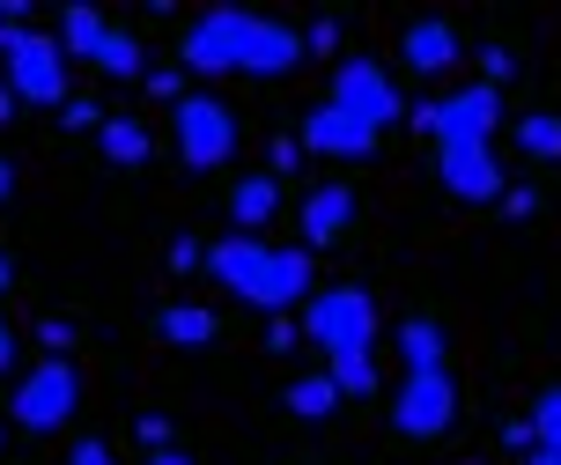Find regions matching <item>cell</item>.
I'll list each match as a JSON object with an SVG mask.
<instances>
[{
  "instance_id": "cell-24",
  "label": "cell",
  "mask_w": 561,
  "mask_h": 465,
  "mask_svg": "<svg viewBox=\"0 0 561 465\" xmlns=\"http://www.w3.org/2000/svg\"><path fill=\"white\" fill-rule=\"evenodd\" d=\"M59 118H67V126H96V134H104V104H96V97H67V111H59Z\"/></svg>"
},
{
  "instance_id": "cell-12",
  "label": "cell",
  "mask_w": 561,
  "mask_h": 465,
  "mask_svg": "<svg viewBox=\"0 0 561 465\" xmlns=\"http://www.w3.org/2000/svg\"><path fill=\"white\" fill-rule=\"evenodd\" d=\"M377 140H385V134L355 126V118H347V111H333V104L304 111V126H296V148H310V156H340V163H363V156H377Z\"/></svg>"
},
{
  "instance_id": "cell-31",
  "label": "cell",
  "mask_w": 561,
  "mask_h": 465,
  "mask_svg": "<svg viewBox=\"0 0 561 465\" xmlns=\"http://www.w3.org/2000/svg\"><path fill=\"white\" fill-rule=\"evenodd\" d=\"M15 118V89H8V75H0V126Z\"/></svg>"
},
{
  "instance_id": "cell-35",
  "label": "cell",
  "mask_w": 561,
  "mask_h": 465,
  "mask_svg": "<svg viewBox=\"0 0 561 465\" xmlns=\"http://www.w3.org/2000/svg\"><path fill=\"white\" fill-rule=\"evenodd\" d=\"M148 465H193V458H178V451H156V458H148Z\"/></svg>"
},
{
  "instance_id": "cell-4",
  "label": "cell",
  "mask_w": 561,
  "mask_h": 465,
  "mask_svg": "<svg viewBox=\"0 0 561 465\" xmlns=\"http://www.w3.org/2000/svg\"><path fill=\"white\" fill-rule=\"evenodd\" d=\"M82 413V370L67 355H37L15 384V399H8V429H23V436H53Z\"/></svg>"
},
{
  "instance_id": "cell-15",
  "label": "cell",
  "mask_w": 561,
  "mask_h": 465,
  "mask_svg": "<svg viewBox=\"0 0 561 465\" xmlns=\"http://www.w3.org/2000/svg\"><path fill=\"white\" fill-rule=\"evenodd\" d=\"M156 332H163L170 348H215V340H222V318H215L207 303H163V310H156Z\"/></svg>"
},
{
  "instance_id": "cell-16",
  "label": "cell",
  "mask_w": 561,
  "mask_h": 465,
  "mask_svg": "<svg viewBox=\"0 0 561 465\" xmlns=\"http://www.w3.org/2000/svg\"><path fill=\"white\" fill-rule=\"evenodd\" d=\"M399 355H407V370H450L444 318H407V326H399Z\"/></svg>"
},
{
  "instance_id": "cell-22",
  "label": "cell",
  "mask_w": 561,
  "mask_h": 465,
  "mask_svg": "<svg viewBox=\"0 0 561 465\" xmlns=\"http://www.w3.org/2000/svg\"><path fill=\"white\" fill-rule=\"evenodd\" d=\"M104 30H112V23H104L96 8H67V15H59V45H67V59H89Z\"/></svg>"
},
{
  "instance_id": "cell-10",
  "label": "cell",
  "mask_w": 561,
  "mask_h": 465,
  "mask_svg": "<svg viewBox=\"0 0 561 465\" xmlns=\"http://www.w3.org/2000/svg\"><path fill=\"white\" fill-rule=\"evenodd\" d=\"M436 185L466 207H495L503 200V163H495V140H473V148H436Z\"/></svg>"
},
{
  "instance_id": "cell-11",
  "label": "cell",
  "mask_w": 561,
  "mask_h": 465,
  "mask_svg": "<svg viewBox=\"0 0 561 465\" xmlns=\"http://www.w3.org/2000/svg\"><path fill=\"white\" fill-rule=\"evenodd\" d=\"M355 215H363V192L347 185V178H325V185H310V192H304V207H296V222H304V251L340 245V237L355 229Z\"/></svg>"
},
{
  "instance_id": "cell-33",
  "label": "cell",
  "mask_w": 561,
  "mask_h": 465,
  "mask_svg": "<svg viewBox=\"0 0 561 465\" xmlns=\"http://www.w3.org/2000/svg\"><path fill=\"white\" fill-rule=\"evenodd\" d=\"M8 288H15V266H8V251H0V303H8Z\"/></svg>"
},
{
  "instance_id": "cell-7",
  "label": "cell",
  "mask_w": 561,
  "mask_h": 465,
  "mask_svg": "<svg viewBox=\"0 0 561 465\" xmlns=\"http://www.w3.org/2000/svg\"><path fill=\"white\" fill-rule=\"evenodd\" d=\"M8 89H15V104H53L67 111V45H59V30H8Z\"/></svg>"
},
{
  "instance_id": "cell-20",
  "label": "cell",
  "mask_w": 561,
  "mask_h": 465,
  "mask_svg": "<svg viewBox=\"0 0 561 465\" xmlns=\"http://www.w3.org/2000/svg\"><path fill=\"white\" fill-rule=\"evenodd\" d=\"M96 140H104V163H118V170L148 156V126H140V118H126V111H118V118H104V134H96Z\"/></svg>"
},
{
  "instance_id": "cell-34",
  "label": "cell",
  "mask_w": 561,
  "mask_h": 465,
  "mask_svg": "<svg viewBox=\"0 0 561 465\" xmlns=\"http://www.w3.org/2000/svg\"><path fill=\"white\" fill-rule=\"evenodd\" d=\"M525 465H561V451H539V443H533V458H525Z\"/></svg>"
},
{
  "instance_id": "cell-2",
  "label": "cell",
  "mask_w": 561,
  "mask_h": 465,
  "mask_svg": "<svg viewBox=\"0 0 561 465\" xmlns=\"http://www.w3.org/2000/svg\"><path fill=\"white\" fill-rule=\"evenodd\" d=\"M207 274L222 281L237 303H252L266 318L280 310H304L310 303V251L304 245H259V237H222V245H207Z\"/></svg>"
},
{
  "instance_id": "cell-29",
  "label": "cell",
  "mask_w": 561,
  "mask_h": 465,
  "mask_svg": "<svg viewBox=\"0 0 561 465\" xmlns=\"http://www.w3.org/2000/svg\"><path fill=\"white\" fill-rule=\"evenodd\" d=\"M288 348H296V326H288V318H274V332H266V355H288Z\"/></svg>"
},
{
  "instance_id": "cell-21",
  "label": "cell",
  "mask_w": 561,
  "mask_h": 465,
  "mask_svg": "<svg viewBox=\"0 0 561 465\" xmlns=\"http://www.w3.org/2000/svg\"><path fill=\"white\" fill-rule=\"evenodd\" d=\"M525 421H533V443H539V451H561V384H554V377L533 392Z\"/></svg>"
},
{
  "instance_id": "cell-27",
  "label": "cell",
  "mask_w": 561,
  "mask_h": 465,
  "mask_svg": "<svg viewBox=\"0 0 561 465\" xmlns=\"http://www.w3.org/2000/svg\"><path fill=\"white\" fill-rule=\"evenodd\" d=\"M37 348H45V355H67V348H75V332L59 326V318H45V326H37Z\"/></svg>"
},
{
  "instance_id": "cell-3",
  "label": "cell",
  "mask_w": 561,
  "mask_h": 465,
  "mask_svg": "<svg viewBox=\"0 0 561 465\" xmlns=\"http://www.w3.org/2000/svg\"><path fill=\"white\" fill-rule=\"evenodd\" d=\"M296 318H304L310 348H318L325 362L377 348V296H369L363 281H333V288H318V296H310Z\"/></svg>"
},
{
  "instance_id": "cell-13",
  "label": "cell",
  "mask_w": 561,
  "mask_h": 465,
  "mask_svg": "<svg viewBox=\"0 0 561 465\" xmlns=\"http://www.w3.org/2000/svg\"><path fill=\"white\" fill-rule=\"evenodd\" d=\"M399 59H407V75H450L458 67V23L450 15H414L399 30Z\"/></svg>"
},
{
  "instance_id": "cell-32",
  "label": "cell",
  "mask_w": 561,
  "mask_h": 465,
  "mask_svg": "<svg viewBox=\"0 0 561 465\" xmlns=\"http://www.w3.org/2000/svg\"><path fill=\"white\" fill-rule=\"evenodd\" d=\"M0 200H15V163L0 156Z\"/></svg>"
},
{
  "instance_id": "cell-28",
  "label": "cell",
  "mask_w": 561,
  "mask_h": 465,
  "mask_svg": "<svg viewBox=\"0 0 561 465\" xmlns=\"http://www.w3.org/2000/svg\"><path fill=\"white\" fill-rule=\"evenodd\" d=\"M480 67H488V75H480V82L495 89V82H503V75H510V53H503V45H488V53H480Z\"/></svg>"
},
{
  "instance_id": "cell-36",
  "label": "cell",
  "mask_w": 561,
  "mask_h": 465,
  "mask_svg": "<svg viewBox=\"0 0 561 465\" xmlns=\"http://www.w3.org/2000/svg\"><path fill=\"white\" fill-rule=\"evenodd\" d=\"M0 45H8V0H0Z\"/></svg>"
},
{
  "instance_id": "cell-14",
  "label": "cell",
  "mask_w": 561,
  "mask_h": 465,
  "mask_svg": "<svg viewBox=\"0 0 561 465\" xmlns=\"http://www.w3.org/2000/svg\"><path fill=\"white\" fill-rule=\"evenodd\" d=\"M274 207H280V178H274V170H252V178H237V185H229V222H237V237L266 229Z\"/></svg>"
},
{
  "instance_id": "cell-37",
  "label": "cell",
  "mask_w": 561,
  "mask_h": 465,
  "mask_svg": "<svg viewBox=\"0 0 561 465\" xmlns=\"http://www.w3.org/2000/svg\"><path fill=\"white\" fill-rule=\"evenodd\" d=\"M0 451H8V421H0Z\"/></svg>"
},
{
  "instance_id": "cell-6",
  "label": "cell",
  "mask_w": 561,
  "mask_h": 465,
  "mask_svg": "<svg viewBox=\"0 0 561 465\" xmlns=\"http://www.w3.org/2000/svg\"><path fill=\"white\" fill-rule=\"evenodd\" d=\"M325 104H333V111H347L355 126H369V134H392L399 118H407V104H399V82H392V67H385V59H369V53L333 59V89H325Z\"/></svg>"
},
{
  "instance_id": "cell-23",
  "label": "cell",
  "mask_w": 561,
  "mask_h": 465,
  "mask_svg": "<svg viewBox=\"0 0 561 465\" xmlns=\"http://www.w3.org/2000/svg\"><path fill=\"white\" fill-rule=\"evenodd\" d=\"M517 140H525L533 163H554V156H561V111H533V118L517 126Z\"/></svg>"
},
{
  "instance_id": "cell-5",
  "label": "cell",
  "mask_w": 561,
  "mask_h": 465,
  "mask_svg": "<svg viewBox=\"0 0 561 465\" xmlns=\"http://www.w3.org/2000/svg\"><path fill=\"white\" fill-rule=\"evenodd\" d=\"M170 140H178V163L193 170V178H207V170H222L237 156V111L222 97L193 89V97L170 104Z\"/></svg>"
},
{
  "instance_id": "cell-25",
  "label": "cell",
  "mask_w": 561,
  "mask_h": 465,
  "mask_svg": "<svg viewBox=\"0 0 561 465\" xmlns=\"http://www.w3.org/2000/svg\"><path fill=\"white\" fill-rule=\"evenodd\" d=\"M199 266H207V251H199L193 237H178V245H170V274H199Z\"/></svg>"
},
{
  "instance_id": "cell-8",
  "label": "cell",
  "mask_w": 561,
  "mask_h": 465,
  "mask_svg": "<svg viewBox=\"0 0 561 465\" xmlns=\"http://www.w3.org/2000/svg\"><path fill=\"white\" fill-rule=\"evenodd\" d=\"M450 429H458V384H450V370H407L392 392V436L444 443Z\"/></svg>"
},
{
  "instance_id": "cell-19",
  "label": "cell",
  "mask_w": 561,
  "mask_h": 465,
  "mask_svg": "<svg viewBox=\"0 0 561 465\" xmlns=\"http://www.w3.org/2000/svg\"><path fill=\"white\" fill-rule=\"evenodd\" d=\"M325 377L340 384V399H377V348H363V355H333Z\"/></svg>"
},
{
  "instance_id": "cell-26",
  "label": "cell",
  "mask_w": 561,
  "mask_h": 465,
  "mask_svg": "<svg viewBox=\"0 0 561 465\" xmlns=\"http://www.w3.org/2000/svg\"><path fill=\"white\" fill-rule=\"evenodd\" d=\"M67 465H112V443H104V436H82L75 451H67Z\"/></svg>"
},
{
  "instance_id": "cell-1",
  "label": "cell",
  "mask_w": 561,
  "mask_h": 465,
  "mask_svg": "<svg viewBox=\"0 0 561 465\" xmlns=\"http://www.w3.org/2000/svg\"><path fill=\"white\" fill-rule=\"evenodd\" d=\"M310 59V37L259 8H207L178 30V67L193 75H244V82H280Z\"/></svg>"
},
{
  "instance_id": "cell-18",
  "label": "cell",
  "mask_w": 561,
  "mask_h": 465,
  "mask_svg": "<svg viewBox=\"0 0 561 465\" xmlns=\"http://www.w3.org/2000/svg\"><path fill=\"white\" fill-rule=\"evenodd\" d=\"M280 399H288V413H296V421H333V413H340V384L325 377V370H310V377H296Z\"/></svg>"
},
{
  "instance_id": "cell-30",
  "label": "cell",
  "mask_w": 561,
  "mask_h": 465,
  "mask_svg": "<svg viewBox=\"0 0 561 465\" xmlns=\"http://www.w3.org/2000/svg\"><path fill=\"white\" fill-rule=\"evenodd\" d=\"M8 370H15V326L0 318V377H8Z\"/></svg>"
},
{
  "instance_id": "cell-9",
  "label": "cell",
  "mask_w": 561,
  "mask_h": 465,
  "mask_svg": "<svg viewBox=\"0 0 561 465\" xmlns=\"http://www.w3.org/2000/svg\"><path fill=\"white\" fill-rule=\"evenodd\" d=\"M414 126L436 140V148H473V140H495V126H503V89H488V82L450 89L444 104L414 111Z\"/></svg>"
},
{
  "instance_id": "cell-17",
  "label": "cell",
  "mask_w": 561,
  "mask_h": 465,
  "mask_svg": "<svg viewBox=\"0 0 561 465\" xmlns=\"http://www.w3.org/2000/svg\"><path fill=\"white\" fill-rule=\"evenodd\" d=\"M89 67H96V75H112V82H134V75H140V37H134L126 23H112L104 37H96Z\"/></svg>"
}]
</instances>
